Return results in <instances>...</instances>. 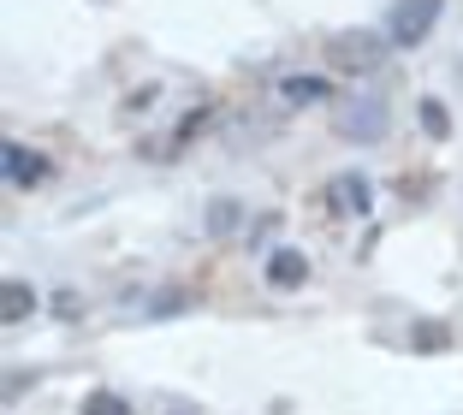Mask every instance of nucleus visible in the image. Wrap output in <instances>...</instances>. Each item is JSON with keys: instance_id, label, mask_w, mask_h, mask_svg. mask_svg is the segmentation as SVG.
<instances>
[{"instance_id": "nucleus-1", "label": "nucleus", "mask_w": 463, "mask_h": 415, "mask_svg": "<svg viewBox=\"0 0 463 415\" xmlns=\"http://www.w3.org/2000/svg\"><path fill=\"white\" fill-rule=\"evenodd\" d=\"M434 13H439V0H404L398 18H392V36L398 42H422L428 24H434Z\"/></svg>"}, {"instance_id": "nucleus-2", "label": "nucleus", "mask_w": 463, "mask_h": 415, "mask_svg": "<svg viewBox=\"0 0 463 415\" xmlns=\"http://www.w3.org/2000/svg\"><path fill=\"white\" fill-rule=\"evenodd\" d=\"M381 125H386L381 108H345L339 113V131L345 137H356V131H363V137H381Z\"/></svg>"}, {"instance_id": "nucleus-3", "label": "nucleus", "mask_w": 463, "mask_h": 415, "mask_svg": "<svg viewBox=\"0 0 463 415\" xmlns=\"http://www.w3.org/2000/svg\"><path fill=\"white\" fill-rule=\"evenodd\" d=\"M6 178H13V184H36L42 161H36V155H24L18 143H6Z\"/></svg>"}, {"instance_id": "nucleus-4", "label": "nucleus", "mask_w": 463, "mask_h": 415, "mask_svg": "<svg viewBox=\"0 0 463 415\" xmlns=\"http://www.w3.org/2000/svg\"><path fill=\"white\" fill-rule=\"evenodd\" d=\"M333 196H339L345 214H368V184H363V178H339V184H333Z\"/></svg>"}, {"instance_id": "nucleus-5", "label": "nucleus", "mask_w": 463, "mask_h": 415, "mask_svg": "<svg viewBox=\"0 0 463 415\" xmlns=\"http://www.w3.org/2000/svg\"><path fill=\"white\" fill-rule=\"evenodd\" d=\"M83 415H131V403H125L119 391H90V403H83Z\"/></svg>"}, {"instance_id": "nucleus-6", "label": "nucleus", "mask_w": 463, "mask_h": 415, "mask_svg": "<svg viewBox=\"0 0 463 415\" xmlns=\"http://www.w3.org/2000/svg\"><path fill=\"white\" fill-rule=\"evenodd\" d=\"M24 308H30V291H24V285H6V321H18Z\"/></svg>"}, {"instance_id": "nucleus-7", "label": "nucleus", "mask_w": 463, "mask_h": 415, "mask_svg": "<svg viewBox=\"0 0 463 415\" xmlns=\"http://www.w3.org/2000/svg\"><path fill=\"white\" fill-rule=\"evenodd\" d=\"M298 273H303V261H298V255H279V261H273V279H279V285H291Z\"/></svg>"}]
</instances>
